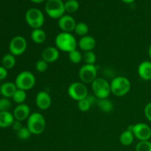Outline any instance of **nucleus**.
<instances>
[{
  "label": "nucleus",
  "instance_id": "nucleus-1",
  "mask_svg": "<svg viewBox=\"0 0 151 151\" xmlns=\"http://www.w3.org/2000/svg\"><path fill=\"white\" fill-rule=\"evenodd\" d=\"M55 44L59 50L68 53L77 50L78 47V41L71 32H61L58 34L55 39Z\"/></svg>",
  "mask_w": 151,
  "mask_h": 151
},
{
  "label": "nucleus",
  "instance_id": "nucleus-2",
  "mask_svg": "<svg viewBox=\"0 0 151 151\" xmlns=\"http://www.w3.org/2000/svg\"><path fill=\"white\" fill-rule=\"evenodd\" d=\"M46 119L44 116L38 112H35L29 115L27 119V127L32 134L39 135L42 134L46 128Z\"/></svg>",
  "mask_w": 151,
  "mask_h": 151
},
{
  "label": "nucleus",
  "instance_id": "nucleus-3",
  "mask_svg": "<svg viewBox=\"0 0 151 151\" xmlns=\"http://www.w3.org/2000/svg\"><path fill=\"white\" fill-rule=\"evenodd\" d=\"M111 93L116 97H122L128 94L131 88V81L124 76L114 78L110 83Z\"/></svg>",
  "mask_w": 151,
  "mask_h": 151
},
{
  "label": "nucleus",
  "instance_id": "nucleus-4",
  "mask_svg": "<svg viewBox=\"0 0 151 151\" xmlns=\"http://www.w3.org/2000/svg\"><path fill=\"white\" fill-rule=\"evenodd\" d=\"M91 88L94 96L97 99L108 98L111 94L110 83L103 78H97L91 83Z\"/></svg>",
  "mask_w": 151,
  "mask_h": 151
},
{
  "label": "nucleus",
  "instance_id": "nucleus-5",
  "mask_svg": "<svg viewBox=\"0 0 151 151\" xmlns=\"http://www.w3.org/2000/svg\"><path fill=\"white\" fill-rule=\"evenodd\" d=\"M15 84L19 89L28 91L32 89L35 84V78L32 72L23 71L16 76Z\"/></svg>",
  "mask_w": 151,
  "mask_h": 151
},
{
  "label": "nucleus",
  "instance_id": "nucleus-6",
  "mask_svg": "<svg viewBox=\"0 0 151 151\" xmlns=\"http://www.w3.org/2000/svg\"><path fill=\"white\" fill-rule=\"evenodd\" d=\"M45 11L52 19H59L65 15L64 3L62 0H47L45 4Z\"/></svg>",
  "mask_w": 151,
  "mask_h": 151
},
{
  "label": "nucleus",
  "instance_id": "nucleus-7",
  "mask_svg": "<svg viewBox=\"0 0 151 151\" xmlns=\"http://www.w3.org/2000/svg\"><path fill=\"white\" fill-rule=\"evenodd\" d=\"M25 20L33 29H40L44 25V16L39 9L30 8L25 13Z\"/></svg>",
  "mask_w": 151,
  "mask_h": 151
},
{
  "label": "nucleus",
  "instance_id": "nucleus-8",
  "mask_svg": "<svg viewBox=\"0 0 151 151\" xmlns=\"http://www.w3.org/2000/svg\"><path fill=\"white\" fill-rule=\"evenodd\" d=\"M68 94L72 100L80 101L85 99L88 95V88L85 83L82 82H74L69 86Z\"/></svg>",
  "mask_w": 151,
  "mask_h": 151
},
{
  "label": "nucleus",
  "instance_id": "nucleus-9",
  "mask_svg": "<svg viewBox=\"0 0 151 151\" xmlns=\"http://www.w3.org/2000/svg\"><path fill=\"white\" fill-rule=\"evenodd\" d=\"M97 69L95 65L84 64L79 70V78L85 84H91L97 78Z\"/></svg>",
  "mask_w": 151,
  "mask_h": 151
},
{
  "label": "nucleus",
  "instance_id": "nucleus-10",
  "mask_svg": "<svg viewBox=\"0 0 151 151\" xmlns=\"http://www.w3.org/2000/svg\"><path fill=\"white\" fill-rule=\"evenodd\" d=\"M27 47V40L21 35L13 37L9 44V51L14 56L22 55L25 52Z\"/></svg>",
  "mask_w": 151,
  "mask_h": 151
},
{
  "label": "nucleus",
  "instance_id": "nucleus-11",
  "mask_svg": "<svg viewBox=\"0 0 151 151\" xmlns=\"http://www.w3.org/2000/svg\"><path fill=\"white\" fill-rule=\"evenodd\" d=\"M132 132L135 138L139 141H147L151 138L150 127L143 122H139L133 125Z\"/></svg>",
  "mask_w": 151,
  "mask_h": 151
},
{
  "label": "nucleus",
  "instance_id": "nucleus-12",
  "mask_svg": "<svg viewBox=\"0 0 151 151\" xmlns=\"http://www.w3.org/2000/svg\"><path fill=\"white\" fill-rule=\"evenodd\" d=\"M58 27L62 32H71L75 31L76 27V22L75 19L70 15H63L58 19Z\"/></svg>",
  "mask_w": 151,
  "mask_h": 151
},
{
  "label": "nucleus",
  "instance_id": "nucleus-13",
  "mask_svg": "<svg viewBox=\"0 0 151 151\" xmlns=\"http://www.w3.org/2000/svg\"><path fill=\"white\" fill-rule=\"evenodd\" d=\"M35 103L37 107L41 110H47L52 104V98L47 91H41L37 94L35 97Z\"/></svg>",
  "mask_w": 151,
  "mask_h": 151
},
{
  "label": "nucleus",
  "instance_id": "nucleus-14",
  "mask_svg": "<svg viewBox=\"0 0 151 151\" xmlns=\"http://www.w3.org/2000/svg\"><path fill=\"white\" fill-rule=\"evenodd\" d=\"M15 119L22 122L28 119L30 114V108L25 103L19 104L14 109L13 112Z\"/></svg>",
  "mask_w": 151,
  "mask_h": 151
},
{
  "label": "nucleus",
  "instance_id": "nucleus-15",
  "mask_svg": "<svg viewBox=\"0 0 151 151\" xmlns=\"http://www.w3.org/2000/svg\"><path fill=\"white\" fill-rule=\"evenodd\" d=\"M59 50L56 47H47L41 52V59L48 63L55 62L59 58Z\"/></svg>",
  "mask_w": 151,
  "mask_h": 151
},
{
  "label": "nucleus",
  "instance_id": "nucleus-16",
  "mask_svg": "<svg viewBox=\"0 0 151 151\" xmlns=\"http://www.w3.org/2000/svg\"><path fill=\"white\" fill-rule=\"evenodd\" d=\"M96 40L90 35H85L81 37L78 42V47L83 52L92 51L96 47Z\"/></svg>",
  "mask_w": 151,
  "mask_h": 151
},
{
  "label": "nucleus",
  "instance_id": "nucleus-17",
  "mask_svg": "<svg viewBox=\"0 0 151 151\" xmlns=\"http://www.w3.org/2000/svg\"><path fill=\"white\" fill-rule=\"evenodd\" d=\"M137 72L140 78L144 81L151 80V62L148 60H145L140 63L139 65Z\"/></svg>",
  "mask_w": 151,
  "mask_h": 151
},
{
  "label": "nucleus",
  "instance_id": "nucleus-18",
  "mask_svg": "<svg viewBox=\"0 0 151 151\" xmlns=\"http://www.w3.org/2000/svg\"><path fill=\"white\" fill-rule=\"evenodd\" d=\"M16 89H17V87L15 83L6 82L4 83L0 87V94L3 96V97L10 98L13 97Z\"/></svg>",
  "mask_w": 151,
  "mask_h": 151
},
{
  "label": "nucleus",
  "instance_id": "nucleus-19",
  "mask_svg": "<svg viewBox=\"0 0 151 151\" xmlns=\"http://www.w3.org/2000/svg\"><path fill=\"white\" fill-rule=\"evenodd\" d=\"M15 118L10 111L0 112V128H6L12 126Z\"/></svg>",
  "mask_w": 151,
  "mask_h": 151
},
{
  "label": "nucleus",
  "instance_id": "nucleus-20",
  "mask_svg": "<svg viewBox=\"0 0 151 151\" xmlns=\"http://www.w3.org/2000/svg\"><path fill=\"white\" fill-rule=\"evenodd\" d=\"M97 98L92 97L91 95H88L85 99L81 100L78 102V108L81 111L86 112L91 109V106L94 103L97 102Z\"/></svg>",
  "mask_w": 151,
  "mask_h": 151
},
{
  "label": "nucleus",
  "instance_id": "nucleus-21",
  "mask_svg": "<svg viewBox=\"0 0 151 151\" xmlns=\"http://www.w3.org/2000/svg\"><path fill=\"white\" fill-rule=\"evenodd\" d=\"M31 39L35 44H43L47 39V34L41 28L34 29L31 32Z\"/></svg>",
  "mask_w": 151,
  "mask_h": 151
},
{
  "label": "nucleus",
  "instance_id": "nucleus-22",
  "mask_svg": "<svg viewBox=\"0 0 151 151\" xmlns=\"http://www.w3.org/2000/svg\"><path fill=\"white\" fill-rule=\"evenodd\" d=\"M135 137L132 132V130L127 129L123 131L119 136V142L124 146H129L134 142Z\"/></svg>",
  "mask_w": 151,
  "mask_h": 151
},
{
  "label": "nucleus",
  "instance_id": "nucleus-23",
  "mask_svg": "<svg viewBox=\"0 0 151 151\" xmlns=\"http://www.w3.org/2000/svg\"><path fill=\"white\" fill-rule=\"evenodd\" d=\"M96 103H97L99 109L105 113H109L114 109L113 103L108 98L97 99Z\"/></svg>",
  "mask_w": 151,
  "mask_h": 151
},
{
  "label": "nucleus",
  "instance_id": "nucleus-24",
  "mask_svg": "<svg viewBox=\"0 0 151 151\" xmlns=\"http://www.w3.org/2000/svg\"><path fill=\"white\" fill-rule=\"evenodd\" d=\"M16 60L15 56L11 53H7L3 56L2 60H1V64H2V66H4L5 69L8 70V69H11L14 67L16 65Z\"/></svg>",
  "mask_w": 151,
  "mask_h": 151
},
{
  "label": "nucleus",
  "instance_id": "nucleus-25",
  "mask_svg": "<svg viewBox=\"0 0 151 151\" xmlns=\"http://www.w3.org/2000/svg\"><path fill=\"white\" fill-rule=\"evenodd\" d=\"M12 98H13V101L16 103H17L18 105L24 103L25 100L27 99L26 91H24V90L17 88L16 91H15L14 94L13 95V97H12Z\"/></svg>",
  "mask_w": 151,
  "mask_h": 151
},
{
  "label": "nucleus",
  "instance_id": "nucleus-26",
  "mask_svg": "<svg viewBox=\"0 0 151 151\" xmlns=\"http://www.w3.org/2000/svg\"><path fill=\"white\" fill-rule=\"evenodd\" d=\"M64 7L66 12L72 13L78 11L80 4L77 0H67L64 2Z\"/></svg>",
  "mask_w": 151,
  "mask_h": 151
},
{
  "label": "nucleus",
  "instance_id": "nucleus-27",
  "mask_svg": "<svg viewBox=\"0 0 151 151\" xmlns=\"http://www.w3.org/2000/svg\"><path fill=\"white\" fill-rule=\"evenodd\" d=\"M88 26L84 22H79L76 24L75 32L78 35L81 37H83L87 35L88 32Z\"/></svg>",
  "mask_w": 151,
  "mask_h": 151
},
{
  "label": "nucleus",
  "instance_id": "nucleus-28",
  "mask_svg": "<svg viewBox=\"0 0 151 151\" xmlns=\"http://www.w3.org/2000/svg\"><path fill=\"white\" fill-rule=\"evenodd\" d=\"M83 60L85 64H92L94 65L97 60V56L93 51L84 52L83 54Z\"/></svg>",
  "mask_w": 151,
  "mask_h": 151
},
{
  "label": "nucleus",
  "instance_id": "nucleus-29",
  "mask_svg": "<svg viewBox=\"0 0 151 151\" xmlns=\"http://www.w3.org/2000/svg\"><path fill=\"white\" fill-rule=\"evenodd\" d=\"M68 54H69L68 55V57H69V60L72 63L78 64V63H81V60H83V55L81 54V52L79 50H75L69 52Z\"/></svg>",
  "mask_w": 151,
  "mask_h": 151
},
{
  "label": "nucleus",
  "instance_id": "nucleus-30",
  "mask_svg": "<svg viewBox=\"0 0 151 151\" xmlns=\"http://www.w3.org/2000/svg\"><path fill=\"white\" fill-rule=\"evenodd\" d=\"M136 151H151V142L139 141L136 145Z\"/></svg>",
  "mask_w": 151,
  "mask_h": 151
},
{
  "label": "nucleus",
  "instance_id": "nucleus-31",
  "mask_svg": "<svg viewBox=\"0 0 151 151\" xmlns=\"http://www.w3.org/2000/svg\"><path fill=\"white\" fill-rule=\"evenodd\" d=\"M16 133H17L18 138L20 139L21 140H27L28 139L30 138L31 135H32V133L29 131L27 126L23 127L22 129H20Z\"/></svg>",
  "mask_w": 151,
  "mask_h": 151
},
{
  "label": "nucleus",
  "instance_id": "nucleus-32",
  "mask_svg": "<svg viewBox=\"0 0 151 151\" xmlns=\"http://www.w3.org/2000/svg\"><path fill=\"white\" fill-rule=\"evenodd\" d=\"M10 107H11V102L9 98L3 97L0 99V112L9 111Z\"/></svg>",
  "mask_w": 151,
  "mask_h": 151
},
{
  "label": "nucleus",
  "instance_id": "nucleus-33",
  "mask_svg": "<svg viewBox=\"0 0 151 151\" xmlns=\"http://www.w3.org/2000/svg\"><path fill=\"white\" fill-rule=\"evenodd\" d=\"M35 69H36L37 72H44L47 71L48 69V63L44 60L43 59H40V60H37L35 63Z\"/></svg>",
  "mask_w": 151,
  "mask_h": 151
},
{
  "label": "nucleus",
  "instance_id": "nucleus-34",
  "mask_svg": "<svg viewBox=\"0 0 151 151\" xmlns=\"http://www.w3.org/2000/svg\"><path fill=\"white\" fill-rule=\"evenodd\" d=\"M144 113L146 119L151 122V103L146 105L144 109Z\"/></svg>",
  "mask_w": 151,
  "mask_h": 151
},
{
  "label": "nucleus",
  "instance_id": "nucleus-35",
  "mask_svg": "<svg viewBox=\"0 0 151 151\" xmlns=\"http://www.w3.org/2000/svg\"><path fill=\"white\" fill-rule=\"evenodd\" d=\"M23 127L24 126H23V125H22V122H21V121H19V120H16V119H15V121L13 122V125H12V128H13V129L14 130V131H16V132H17V131H19L20 129H22Z\"/></svg>",
  "mask_w": 151,
  "mask_h": 151
},
{
  "label": "nucleus",
  "instance_id": "nucleus-36",
  "mask_svg": "<svg viewBox=\"0 0 151 151\" xmlns=\"http://www.w3.org/2000/svg\"><path fill=\"white\" fill-rule=\"evenodd\" d=\"M7 74H8L7 69H5L4 66H0V81L5 79L7 76Z\"/></svg>",
  "mask_w": 151,
  "mask_h": 151
},
{
  "label": "nucleus",
  "instance_id": "nucleus-37",
  "mask_svg": "<svg viewBox=\"0 0 151 151\" xmlns=\"http://www.w3.org/2000/svg\"><path fill=\"white\" fill-rule=\"evenodd\" d=\"M33 3H36V4H39V3H42L44 1H47V0H30Z\"/></svg>",
  "mask_w": 151,
  "mask_h": 151
},
{
  "label": "nucleus",
  "instance_id": "nucleus-38",
  "mask_svg": "<svg viewBox=\"0 0 151 151\" xmlns=\"http://www.w3.org/2000/svg\"><path fill=\"white\" fill-rule=\"evenodd\" d=\"M122 1H123L124 3H126V4H131V3L134 2L135 0H121Z\"/></svg>",
  "mask_w": 151,
  "mask_h": 151
},
{
  "label": "nucleus",
  "instance_id": "nucleus-39",
  "mask_svg": "<svg viewBox=\"0 0 151 151\" xmlns=\"http://www.w3.org/2000/svg\"><path fill=\"white\" fill-rule=\"evenodd\" d=\"M148 55H149V57L151 58V44L149 46V48H148Z\"/></svg>",
  "mask_w": 151,
  "mask_h": 151
},
{
  "label": "nucleus",
  "instance_id": "nucleus-40",
  "mask_svg": "<svg viewBox=\"0 0 151 151\" xmlns=\"http://www.w3.org/2000/svg\"><path fill=\"white\" fill-rule=\"evenodd\" d=\"M150 86H151V80H150Z\"/></svg>",
  "mask_w": 151,
  "mask_h": 151
}]
</instances>
